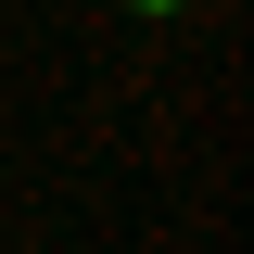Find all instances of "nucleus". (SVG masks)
Masks as SVG:
<instances>
[{
    "mask_svg": "<svg viewBox=\"0 0 254 254\" xmlns=\"http://www.w3.org/2000/svg\"><path fill=\"white\" fill-rule=\"evenodd\" d=\"M140 13H178V0H140Z\"/></svg>",
    "mask_w": 254,
    "mask_h": 254,
    "instance_id": "f257e3e1",
    "label": "nucleus"
}]
</instances>
